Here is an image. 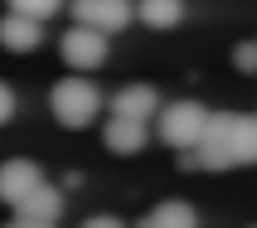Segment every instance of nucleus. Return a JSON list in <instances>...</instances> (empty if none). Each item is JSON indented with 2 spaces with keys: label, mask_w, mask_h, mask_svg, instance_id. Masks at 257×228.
<instances>
[{
  "label": "nucleus",
  "mask_w": 257,
  "mask_h": 228,
  "mask_svg": "<svg viewBox=\"0 0 257 228\" xmlns=\"http://www.w3.org/2000/svg\"><path fill=\"white\" fill-rule=\"evenodd\" d=\"M257 165V112H214L194 151V170H233Z\"/></svg>",
  "instance_id": "obj_1"
},
{
  "label": "nucleus",
  "mask_w": 257,
  "mask_h": 228,
  "mask_svg": "<svg viewBox=\"0 0 257 228\" xmlns=\"http://www.w3.org/2000/svg\"><path fill=\"white\" fill-rule=\"evenodd\" d=\"M49 112H54L58 127H68V131L92 127V122H97V112H102L97 83H87V78H58L54 92H49Z\"/></svg>",
  "instance_id": "obj_2"
},
{
  "label": "nucleus",
  "mask_w": 257,
  "mask_h": 228,
  "mask_svg": "<svg viewBox=\"0 0 257 228\" xmlns=\"http://www.w3.org/2000/svg\"><path fill=\"white\" fill-rule=\"evenodd\" d=\"M209 117L214 112H209L204 102L180 97V102H170V107H160L156 131H160V141L170 146V151H199L204 131H209Z\"/></svg>",
  "instance_id": "obj_3"
},
{
  "label": "nucleus",
  "mask_w": 257,
  "mask_h": 228,
  "mask_svg": "<svg viewBox=\"0 0 257 228\" xmlns=\"http://www.w3.org/2000/svg\"><path fill=\"white\" fill-rule=\"evenodd\" d=\"M58 54H63V63L78 73L87 68H102L107 63V34L102 29H87V25H73L63 39H58Z\"/></svg>",
  "instance_id": "obj_4"
},
{
  "label": "nucleus",
  "mask_w": 257,
  "mask_h": 228,
  "mask_svg": "<svg viewBox=\"0 0 257 228\" xmlns=\"http://www.w3.org/2000/svg\"><path fill=\"white\" fill-rule=\"evenodd\" d=\"M68 5H73V25L102 29V34H116L131 25V0H68Z\"/></svg>",
  "instance_id": "obj_5"
},
{
  "label": "nucleus",
  "mask_w": 257,
  "mask_h": 228,
  "mask_svg": "<svg viewBox=\"0 0 257 228\" xmlns=\"http://www.w3.org/2000/svg\"><path fill=\"white\" fill-rule=\"evenodd\" d=\"M39 185H44V170L34 165V160L15 156V160H5V165H0V199L10 204V209H20V204H25Z\"/></svg>",
  "instance_id": "obj_6"
},
{
  "label": "nucleus",
  "mask_w": 257,
  "mask_h": 228,
  "mask_svg": "<svg viewBox=\"0 0 257 228\" xmlns=\"http://www.w3.org/2000/svg\"><path fill=\"white\" fill-rule=\"evenodd\" d=\"M112 117H126V122H151L160 117V92L151 83H126L112 97Z\"/></svg>",
  "instance_id": "obj_7"
},
{
  "label": "nucleus",
  "mask_w": 257,
  "mask_h": 228,
  "mask_svg": "<svg viewBox=\"0 0 257 228\" xmlns=\"http://www.w3.org/2000/svg\"><path fill=\"white\" fill-rule=\"evenodd\" d=\"M44 39L39 20H29V15H5L0 20V49H10V54H34Z\"/></svg>",
  "instance_id": "obj_8"
},
{
  "label": "nucleus",
  "mask_w": 257,
  "mask_h": 228,
  "mask_svg": "<svg viewBox=\"0 0 257 228\" xmlns=\"http://www.w3.org/2000/svg\"><path fill=\"white\" fill-rule=\"evenodd\" d=\"M102 141L112 156H141L146 146V122H126V117H107V127H102Z\"/></svg>",
  "instance_id": "obj_9"
},
{
  "label": "nucleus",
  "mask_w": 257,
  "mask_h": 228,
  "mask_svg": "<svg viewBox=\"0 0 257 228\" xmlns=\"http://www.w3.org/2000/svg\"><path fill=\"white\" fill-rule=\"evenodd\" d=\"M15 214H20V218H34V223H58V214H63V194H58V189L44 180V185L34 189V194H29V199L15 209Z\"/></svg>",
  "instance_id": "obj_10"
},
{
  "label": "nucleus",
  "mask_w": 257,
  "mask_h": 228,
  "mask_svg": "<svg viewBox=\"0 0 257 228\" xmlns=\"http://www.w3.org/2000/svg\"><path fill=\"white\" fill-rule=\"evenodd\" d=\"M136 228H199V218H194V209H189L185 199H165V204H156Z\"/></svg>",
  "instance_id": "obj_11"
},
{
  "label": "nucleus",
  "mask_w": 257,
  "mask_h": 228,
  "mask_svg": "<svg viewBox=\"0 0 257 228\" xmlns=\"http://www.w3.org/2000/svg\"><path fill=\"white\" fill-rule=\"evenodd\" d=\"M136 20L151 29H175L185 20V0H136Z\"/></svg>",
  "instance_id": "obj_12"
},
{
  "label": "nucleus",
  "mask_w": 257,
  "mask_h": 228,
  "mask_svg": "<svg viewBox=\"0 0 257 228\" xmlns=\"http://www.w3.org/2000/svg\"><path fill=\"white\" fill-rule=\"evenodd\" d=\"M5 5H10V15H29V20H49V15H58V5H63V0H5Z\"/></svg>",
  "instance_id": "obj_13"
},
{
  "label": "nucleus",
  "mask_w": 257,
  "mask_h": 228,
  "mask_svg": "<svg viewBox=\"0 0 257 228\" xmlns=\"http://www.w3.org/2000/svg\"><path fill=\"white\" fill-rule=\"evenodd\" d=\"M233 63L243 73H257V39H243L238 49H233Z\"/></svg>",
  "instance_id": "obj_14"
},
{
  "label": "nucleus",
  "mask_w": 257,
  "mask_h": 228,
  "mask_svg": "<svg viewBox=\"0 0 257 228\" xmlns=\"http://www.w3.org/2000/svg\"><path fill=\"white\" fill-rule=\"evenodd\" d=\"M78 228H126V223H121L116 214H92V218H83Z\"/></svg>",
  "instance_id": "obj_15"
},
{
  "label": "nucleus",
  "mask_w": 257,
  "mask_h": 228,
  "mask_svg": "<svg viewBox=\"0 0 257 228\" xmlns=\"http://www.w3.org/2000/svg\"><path fill=\"white\" fill-rule=\"evenodd\" d=\"M15 117V92H10V83H0V127Z\"/></svg>",
  "instance_id": "obj_16"
},
{
  "label": "nucleus",
  "mask_w": 257,
  "mask_h": 228,
  "mask_svg": "<svg viewBox=\"0 0 257 228\" xmlns=\"http://www.w3.org/2000/svg\"><path fill=\"white\" fill-rule=\"evenodd\" d=\"M5 228H54V223H34V218H20V214H15Z\"/></svg>",
  "instance_id": "obj_17"
},
{
  "label": "nucleus",
  "mask_w": 257,
  "mask_h": 228,
  "mask_svg": "<svg viewBox=\"0 0 257 228\" xmlns=\"http://www.w3.org/2000/svg\"><path fill=\"white\" fill-rule=\"evenodd\" d=\"M252 228H257V223H252Z\"/></svg>",
  "instance_id": "obj_18"
}]
</instances>
